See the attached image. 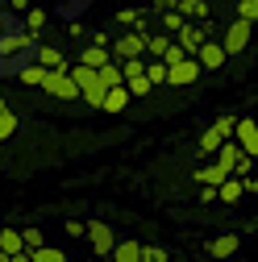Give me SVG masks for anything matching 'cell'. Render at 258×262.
I'll list each match as a JSON object with an SVG mask.
<instances>
[{"label": "cell", "instance_id": "32", "mask_svg": "<svg viewBox=\"0 0 258 262\" xmlns=\"http://www.w3.org/2000/svg\"><path fill=\"white\" fill-rule=\"evenodd\" d=\"M142 258H150V262H167L171 254H167L163 246H142Z\"/></svg>", "mask_w": 258, "mask_h": 262}, {"label": "cell", "instance_id": "10", "mask_svg": "<svg viewBox=\"0 0 258 262\" xmlns=\"http://www.w3.org/2000/svg\"><path fill=\"white\" fill-rule=\"evenodd\" d=\"M29 58H34L38 67H46V71H67V67H71V58L62 54L58 46H42V42L34 46V54H29Z\"/></svg>", "mask_w": 258, "mask_h": 262}, {"label": "cell", "instance_id": "11", "mask_svg": "<svg viewBox=\"0 0 258 262\" xmlns=\"http://www.w3.org/2000/svg\"><path fill=\"white\" fill-rule=\"evenodd\" d=\"M238 233H217L212 242H208V258H233L238 254Z\"/></svg>", "mask_w": 258, "mask_h": 262}, {"label": "cell", "instance_id": "6", "mask_svg": "<svg viewBox=\"0 0 258 262\" xmlns=\"http://www.w3.org/2000/svg\"><path fill=\"white\" fill-rule=\"evenodd\" d=\"M146 50V34H138V29H121L117 42H109V54L121 62V58H138Z\"/></svg>", "mask_w": 258, "mask_h": 262}, {"label": "cell", "instance_id": "16", "mask_svg": "<svg viewBox=\"0 0 258 262\" xmlns=\"http://www.w3.org/2000/svg\"><path fill=\"white\" fill-rule=\"evenodd\" d=\"M109 58H113V54H109V46H83L75 62H83V67H92V71H96V67H104Z\"/></svg>", "mask_w": 258, "mask_h": 262}, {"label": "cell", "instance_id": "42", "mask_svg": "<svg viewBox=\"0 0 258 262\" xmlns=\"http://www.w3.org/2000/svg\"><path fill=\"white\" fill-rule=\"evenodd\" d=\"M229 5H238V0H229Z\"/></svg>", "mask_w": 258, "mask_h": 262}, {"label": "cell", "instance_id": "40", "mask_svg": "<svg viewBox=\"0 0 258 262\" xmlns=\"http://www.w3.org/2000/svg\"><path fill=\"white\" fill-rule=\"evenodd\" d=\"M88 262H100V258H88Z\"/></svg>", "mask_w": 258, "mask_h": 262}, {"label": "cell", "instance_id": "22", "mask_svg": "<svg viewBox=\"0 0 258 262\" xmlns=\"http://www.w3.org/2000/svg\"><path fill=\"white\" fill-rule=\"evenodd\" d=\"M117 67H121V83H125V79H138V75L146 71V54H138V58H121Z\"/></svg>", "mask_w": 258, "mask_h": 262}, {"label": "cell", "instance_id": "43", "mask_svg": "<svg viewBox=\"0 0 258 262\" xmlns=\"http://www.w3.org/2000/svg\"><path fill=\"white\" fill-rule=\"evenodd\" d=\"M0 17H5V13H0Z\"/></svg>", "mask_w": 258, "mask_h": 262}, {"label": "cell", "instance_id": "23", "mask_svg": "<svg viewBox=\"0 0 258 262\" xmlns=\"http://www.w3.org/2000/svg\"><path fill=\"white\" fill-rule=\"evenodd\" d=\"M225 175H229V171H221L217 162H208V167H196V175H191V179H196V183H208V187H217Z\"/></svg>", "mask_w": 258, "mask_h": 262}, {"label": "cell", "instance_id": "41", "mask_svg": "<svg viewBox=\"0 0 258 262\" xmlns=\"http://www.w3.org/2000/svg\"><path fill=\"white\" fill-rule=\"evenodd\" d=\"M138 262H150V258H138Z\"/></svg>", "mask_w": 258, "mask_h": 262}, {"label": "cell", "instance_id": "18", "mask_svg": "<svg viewBox=\"0 0 258 262\" xmlns=\"http://www.w3.org/2000/svg\"><path fill=\"white\" fill-rule=\"evenodd\" d=\"M42 75H46V67H38V62H21L17 67V79L25 88H42Z\"/></svg>", "mask_w": 258, "mask_h": 262}, {"label": "cell", "instance_id": "2", "mask_svg": "<svg viewBox=\"0 0 258 262\" xmlns=\"http://www.w3.org/2000/svg\"><path fill=\"white\" fill-rule=\"evenodd\" d=\"M83 237L92 246V258H109V250L117 242V233H113L109 221H83Z\"/></svg>", "mask_w": 258, "mask_h": 262}, {"label": "cell", "instance_id": "36", "mask_svg": "<svg viewBox=\"0 0 258 262\" xmlns=\"http://www.w3.org/2000/svg\"><path fill=\"white\" fill-rule=\"evenodd\" d=\"M175 9V0H154V13H171Z\"/></svg>", "mask_w": 258, "mask_h": 262}, {"label": "cell", "instance_id": "26", "mask_svg": "<svg viewBox=\"0 0 258 262\" xmlns=\"http://www.w3.org/2000/svg\"><path fill=\"white\" fill-rule=\"evenodd\" d=\"M21 246H25V254L38 250V246H46V233H42L38 225H29V229H21Z\"/></svg>", "mask_w": 258, "mask_h": 262}, {"label": "cell", "instance_id": "5", "mask_svg": "<svg viewBox=\"0 0 258 262\" xmlns=\"http://www.w3.org/2000/svg\"><path fill=\"white\" fill-rule=\"evenodd\" d=\"M42 92L54 96V100H79V88H75V79L67 71H46L42 75Z\"/></svg>", "mask_w": 258, "mask_h": 262}, {"label": "cell", "instance_id": "30", "mask_svg": "<svg viewBox=\"0 0 258 262\" xmlns=\"http://www.w3.org/2000/svg\"><path fill=\"white\" fill-rule=\"evenodd\" d=\"M233 13H238V21H258V0H238V5H233Z\"/></svg>", "mask_w": 258, "mask_h": 262}, {"label": "cell", "instance_id": "27", "mask_svg": "<svg viewBox=\"0 0 258 262\" xmlns=\"http://www.w3.org/2000/svg\"><path fill=\"white\" fill-rule=\"evenodd\" d=\"M79 96H83V104H92V108H100V100H104V83L96 79V83H88V88H79Z\"/></svg>", "mask_w": 258, "mask_h": 262}, {"label": "cell", "instance_id": "25", "mask_svg": "<svg viewBox=\"0 0 258 262\" xmlns=\"http://www.w3.org/2000/svg\"><path fill=\"white\" fill-rule=\"evenodd\" d=\"M179 29H183V17H179L175 9H171V13H158V34H171V38H175Z\"/></svg>", "mask_w": 258, "mask_h": 262}, {"label": "cell", "instance_id": "1", "mask_svg": "<svg viewBox=\"0 0 258 262\" xmlns=\"http://www.w3.org/2000/svg\"><path fill=\"white\" fill-rule=\"evenodd\" d=\"M38 34H25V29H13V34H0V71H17L21 62L34 54Z\"/></svg>", "mask_w": 258, "mask_h": 262}, {"label": "cell", "instance_id": "38", "mask_svg": "<svg viewBox=\"0 0 258 262\" xmlns=\"http://www.w3.org/2000/svg\"><path fill=\"white\" fill-rule=\"evenodd\" d=\"M9 9H13V13H25V9H29V0H9Z\"/></svg>", "mask_w": 258, "mask_h": 262}, {"label": "cell", "instance_id": "29", "mask_svg": "<svg viewBox=\"0 0 258 262\" xmlns=\"http://www.w3.org/2000/svg\"><path fill=\"white\" fill-rule=\"evenodd\" d=\"M221 142H225V138H221V134H217V129L208 125V129H204V138H200V154H204V158H212Z\"/></svg>", "mask_w": 258, "mask_h": 262}, {"label": "cell", "instance_id": "37", "mask_svg": "<svg viewBox=\"0 0 258 262\" xmlns=\"http://www.w3.org/2000/svg\"><path fill=\"white\" fill-rule=\"evenodd\" d=\"M0 262H29V254H25V250H21V254H5Z\"/></svg>", "mask_w": 258, "mask_h": 262}, {"label": "cell", "instance_id": "8", "mask_svg": "<svg viewBox=\"0 0 258 262\" xmlns=\"http://www.w3.org/2000/svg\"><path fill=\"white\" fill-rule=\"evenodd\" d=\"M229 138L238 142L242 154H250V158L258 154V125H254L250 117H233V134H229Z\"/></svg>", "mask_w": 258, "mask_h": 262}, {"label": "cell", "instance_id": "20", "mask_svg": "<svg viewBox=\"0 0 258 262\" xmlns=\"http://www.w3.org/2000/svg\"><path fill=\"white\" fill-rule=\"evenodd\" d=\"M21 229H0V258L5 254H21Z\"/></svg>", "mask_w": 258, "mask_h": 262}, {"label": "cell", "instance_id": "28", "mask_svg": "<svg viewBox=\"0 0 258 262\" xmlns=\"http://www.w3.org/2000/svg\"><path fill=\"white\" fill-rule=\"evenodd\" d=\"M17 134V113L5 104V108H0V142H5V138H13Z\"/></svg>", "mask_w": 258, "mask_h": 262}, {"label": "cell", "instance_id": "33", "mask_svg": "<svg viewBox=\"0 0 258 262\" xmlns=\"http://www.w3.org/2000/svg\"><path fill=\"white\" fill-rule=\"evenodd\" d=\"M212 129H217L221 138H229V134H233V117H217V121H212Z\"/></svg>", "mask_w": 258, "mask_h": 262}, {"label": "cell", "instance_id": "12", "mask_svg": "<svg viewBox=\"0 0 258 262\" xmlns=\"http://www.w3.org/2000/svg\"><path fill=\"white\" fill-rule=\"evenodd\" d=\"M242 195H246V187H242L238 175H225V179L217 183V200H221V204H238Z\"/></svg>", "mask_w": 258, "mask_h": 262}, {"label": "cell", "instance_id": "31", "mask_svg": "<svg viewBox=\"0 0 258 262\" xmlns=\"http://www.w3.org/2000/svg\"><path fill=\"white\" fill-rule=\"evenodd\" d=\"M125 92H129V96H150L154 88H150L146 75H138V79H125Z\"/></svg>", "mask_w": 258, "mask_h": 262}, {"label": "cell", "instance_id": "24", "mask_svg": "<svg viewBox=\"0 0 258 262\" xmlns=\"http://www.w3.org/2000/svg\"><path fill=\"white\" fill-rule=\"evenodd\" d=\"M96 79H100L104 88H117V83H121V67H117V58H109L104 67H96Z\"/></svg>", "mask_w": 258, "mask_h": 262}, {"label": "cell", "instance_id": "15", "mask_svg": "<svg viewBox=\"0 0 258 262\" xmlns=\"http://www.w3.org/2000/svg\"><path fill=\"white\" fill-rule=\"evenodd\" d=\"M109 258H113V262H138V258H142V242H113Z\"/></svg>", "mask_w": 258, "mask_h": 262}, {"label": "cell", "instance_id": "44", "mask_svg": "<svg viewBox=\"0 0 258 262\" xmlns=\"http://www.w3.org/2000/svg\"><path fill=\"white\" fill-rule=\"evenodd\" d=\"M167 262H171V258H167Z\"/></svg>", "mask_w": 258, "mask_h": 262}, {"label": "cell", "instance_id": "3", "mask_svg": "<svg viewBox=\"0 0 258 262\" xmlns=\"http://www.w3.org/2000/svg\"><path fill=\"white\" fill-rule=\"evenodd\" d=\"M204 38H212V21H183V29L171 38L183 54H196V46L204 42Z\"/></svg>", "mask_w": 258, "mask_h": 262}, {"label": "cell", "instance_id": "34", "mask_svg": "<svg viewBox=\"0 0 258 262\" xmlns=\"http://www.w3.org/2000/svg\"><path fill=\"white\" fill-rule=\"evenodd\" d=\"M200 200H204V204H217V187H208V183H200Z\"/></svg>", "mask_w": 258, "mask_h": 262}, {"label": "cell", "instance_id": "4", "mask_svg": "<svg viewBox=\"0 0 258 262\" xmlns=\"http://www.w3.org/2000/svg\"><path fill=\"white\" fill-rule=\"evenodd\" d=\"M250 29H254L250 21H238L233 17L229 25H225V34H221V50L225 54H246L250 50Z\"/></svg>", "mask_w": 258, "mask_h": 262}, {"label": "cell", "instance_id": "7", "mask_svg": "<svg viewBox=\"0 0 258 262\" xmlns=\"http://www.w3.org/2000/svg\"><path fill=\"white\" fill-rule=\"evenodd\" d=\"M196 79H200V62L191 58V54L167 62V83H171V88H187V83H196Z\"/></svg>", "mask_w": 258, "mask_h": 262}, {"label": "cell", "instance_id": "19", "mask_svg": "<svg viewBox=\"0 0 258 262\" xmlns=\"http://www.w3.org/2000/svg\"><path fill=\"white\" fill-rule=\"evenodd\" d=\"M146 79H150V88H163L167 83V62L163 58H146V71H142Z\"/></svg>", "mask_w": 258, "mask_h": 262}, {"label": "cell", "instance_id": "14", "mask_svg": "<svg viewBox=\"0 0 258 262\" xmlns=\"http://www.w3.org/2000/svg\"><path fill=\"white\" fill-rule=\"evenodd\" d=\"M129 100H134V96L125 92V83H117V88H104V100H100V108H104V113H121Z\"/></svg>", "mask_w": 258, "mask_h": 262}, {"label": "cell", "instance_id": "35", "mask_svg": "<svg viewBox=\"0 0 258 262\" xmlns=\"http://www.w3.org/2000/svg\"><path fill=\"white\" fill-rule=\"evenodd\" d=\"M67 237H83V221H67Z\"/></svg>", "mask_w": 258, "mask_h": 262}, {"label": "cell", "instance_id": "17", "mask_svg": "<svg viewBox=\"0 0 258 262\" xmlns=\"http://www.w3.org/2000/svg\"><path fill=\"white\" fill-rule=\"evenodd\" d=\"M46 9H25V17H21V29H25V34H42V29H46Z\"/></svg>", "mask_w": 258, "mask_h": 262}, {"label": "cell", "instance_id": "39", "mask_svg": "<svg viewBox=\"0 0 258 262\" xmlns=\"http://www.w3.org/2000/svg\"><path fill=\"white\" fill-rule=\"evenodd\" d=\"M0 108H5V96H0Z\"/></svg>", "mask_w": 258, "mask_h": 262}, {"label": "cell", "instance_id": "21", "mask_svg": "<svg viewBox=\"0 0 258 262\" xmlns=\"http://www.w3.org/2000/svg\"><path fill=\"white\" fill-rule=\"evenodd\" d=\"M29 262H67V250H58V246H38V250H29Z\"/></svg>", "mask_w": 258, "mask_h": 262}, {"label": "cell", "instance_id": "13", "mask_svg": "<svg viewBox=\"0 0 258 262\" xmlns=\"http://www.w3.org/2000/svg\"><path fill=\"white\" fill-rule=\"evenodd\" d=\"M175 13L183 21H208V0H175Z\"/></svg>", "mask_w": 258, "mask_h": 262}, {"label": "cell", "instance_id": "9", "mask_svg": "<svg viewBox=\"0 0 258 262\" xmlns=\"http://www.w3.org/2000/svg\"><path fill=\"white\" fill-rule=\"evenodd\" d=\"M191 58L200 62V71H217V67H225V58H229V54L221 50V42H217V38H204V42L196 46V54H191Z\"/></svg>", "mask_w": 258, "mask_h": 262}]
</instances>
